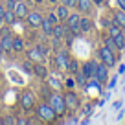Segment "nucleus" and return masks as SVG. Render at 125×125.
Listing matches in <instances>:
<instances>
[{"instance_id":"1","label":"nucleus","mask_w":125,"mask_h":125,"mask_svg":"<svg viewBox=\"0 0 125 125\" xmlns=\"http://www.w3.org/2000/svg\"><path fill=\"white\" fill-rule=\"evenodd\" d=\"M48 101H50L52 109L57 112V116H62V114L66 112V103H64V96H59V94H50V98H48Z\"/></svg>"},{"instance_id":"2","label":"nucleus","mask_w":125,"mask_h":125,"mask_svg":"<svg viewBox=\"0 0 125 125\" xmlns=\"http://www.w3.org/2000/svg\"><path fill=\"white\" fill-rule=\"evenodd\" d=\"M37 116L42 121H53L55 118H57V112L52 109L50 103H41V105L37 107Z\"/></svg>"},{"instance_id":"3","label":"nucleus","mask_w":125,"mask_h":125,"mask_svg":"<svg viewBox=\"0 0 125 125\" xmlns=\"http://www.w3.org/2000/svg\"><path fill=\"white\" fill-rule=\"evenodd\" d=\"M99 59H101V62L103 64H107V66H114L116 64V55H114V52L110 50V48H107V46H101L99 48Z\"/></svg>"},{"instance_id":"4","label":"nucleus","mask_w":125,"mask_h":125,"mask_svg":"<svg viewBox=\"0 0 125 125\" xmlns=\"http://www.w3.org/2000/svg\"><path fill=\"white\" fill-rule=\"evenodd\" d=\"M20 107H22L24 110H31L35 107V96H33V92L24 90V92L20 94Z\"/></svg>"},{"instance_id":"5","label":"nucleus","mask_w":125,"mask_h":125,"mask_svg":"<svg viewBox=\"0 0 125 125\" xmlns=\"http://www.w3.org/2000/svg\"><path fill=\"white\" fill-rule=\"evenodd\" d=\"M64 103H66V109H70V110H77L81 107V101H79L77 94L72 92V90L64 94Z\"/></svg>"},{"instance_id":"6","label":"nucleus","mask_w":125,"mask_h":125,"mask_svg":"<svg viewBox=\"0 0 125 125\" xmlns=\"http://www.w3.org/2000/svg\"><path fill=\"white\" fill-rule=\"evenodd\" d=\"M79 20L81 17L77 13H70V17L66 19V30H70L72 33H79Z\"/></svg>"},{"instance_id":"7","label":"nucleus","mask_w":125,"mask_h":125,"mask_svg":"<svg viewBox=\"0 0 125 125\" xmlns=\"http://www.w3.org/2000/svg\"><path fill=\"white\" fill-rule=\"evenodd\" d=\"M94 77L98 79L99 83H107V79H109V66H107V64H98V66H96V74H94Z\"/></svg>"},{"instance_id":"8","label":"nucleus","mask_w":125,"mask_h":125,"mask_svg":"<svg viewBox=\"0 0 125 125\" xmlns=\"http://www.w3.org/2000/svg\"><path fill=\"white\" fill-rule=\"evenodd\" d=\"M42 19L44 17L41 15L39 11H28V15H26V20H28V24H30L31 28H41Z\"/></svg>"},{"instance_id":"9","label":"nucleus","mask_w":125,"mask_h":125,"mask_svg":"<svg viewBox=\"0 0 125 125\" xmlns=\"http://www.w3.org/2000/svg\"><path fill=\"white\" fill-rule=\"evenodd\" d=\"M96 66H98V62H96V61H86L85 64H83V70H81V74L85 75L86 79L94 77V74H96Z\"/></svg>"},{"instance_id":"10","label":"nucleus","mask_w":125,"mask_h":125,"mask_svg":"<svg viewBox=\"0 0 125 125\" xmlns=\"http://www.w3.org/2000/svg\"><path fill=\"white\" fill-rule=\"evenodd\" d=\"M13 11L17 13V19H26V15H28V6H26V2L17 0V4H15V8H13Z\"/></svg>"},{"instance_id":"11","label":"nucleus","mask_w":125,"mask_h":125,"mask_svg":"<svg viewBox=\"0 0 125 125\" xmlns=\"http://www.w3.org/2000/svg\"><path fill=\"white\" fill-rule=\"evenodd\" d=\"M33 74H35L37 77H41V79H46L48 77V68L44 66L42 62H35V64H33Z\"/></svg>"},{"instance_id":"12","label":"nucleus","mask_w":125,"mask_h":125,"mask_svg":"<svg viewBox=\"0 0 125 125\" xmlns=\"http://www.w3.org/2000/svg\"><path fill=\"white\" fill-rule=\"evenodd\" d=\"M28 59H30L31 62H42V61H44V55L41 53V50L35 46L33 50H30V52H28Z\"/></svg>"},{"instance_id":"13","label":"nucleus","mask_w":125,"mask_h":125,"mask_svg":"<svg viewBox=\"0 0 125 125\" xmlns=\"http://www.w3.org/2000/svg\"><path fill=\"white\" fill-rule=\"evenodd\" d=\"M55 13H57L59 20H66L68 17H70V8L64 6V4H59L57 8H55Z\"/></svg>"},{"instance_id":"14","label":"nucleus","mask_w":125,"mask_h":125,"mask_svg":"<svg viewBox=\"0 0 125 125\" xmlns=\"http://www.w3.org/2000/svg\"><path fill=\"white\" fill-rule=\"evenodd\" d=\"M68 55H66V52H61V53H57L55 55V66L57 68H66V64H68Z\"/></svg>"},{"instance_id":"15","label":"nucleus","mask_w":125,"mask_h":125,"mask_svg":"<svg viewBox=\"0 0 125 125\" xmlns=\"http://www.w3.org/2000/svg\"><path fill=\"white\" fill-rule=\"evenodd\" d=\"M92 0H77V4H75V8L79 9L81 13H88L90 9H92Z\"/></svg>"},{"instance_id":"16","label":"nucleus","mask_w":125,"mask_h":125,"mask_svg":"<svg viewBox=\"0 0 125 125\" xmlns=\"http://www.w3.org/2000/svg\"><path fill=\"white\" fill-rule=\"evenodd\" d=\"M92 30V20L88 19V17H81V20H79V31H83V33H86V31Z\"/></svg>"},{"instance_id":"17","label":"nucleus","mask_w":125,"mask_h":125,"mask_svg":"<svg viewBox=\"0 0 125 125\" xmlns=\"http://www.w3.org/2000/svg\"><path fill=\"white\" fill-rule=\"evenodd\" d=\"M66 26H61V24H53V31H52V35H53V39H61L64 33H66Z\"/></svg>"},{"instance_id":"18","label":"nucleus","mask_w":125,"mask_h":125,"mask_svg":"<svg viewBox=\"0 0 125 125\" xmlns=\"http://www.w3.org/2000/svg\"><path fill=\"white\" fill-rule=\"evenodd\" d=\"M2 46H4V53H11L13 52V37H2Z\"/></svg>"},{"instance_id":"19","label":"nucleus","mask_w":125,"mask_h":125,"mask_svg":"<svg viewBox=\"0 0 125 125\" xmlns=\"http://www.w3.org/2000/svg\"><path fill=\"white\" fill-rule=\"evenodd\" d=\"M17 22V13L13 11V9H6V13H4V24H15Z\"/></svg>"},{"instance_id":"20","label":"nucleus","mask_w":125,"mask_h":125,"mask_svg":"<svg viewBox=\"0 0 125 125\" xmlns=\"http://www.w3.org/2000/svg\"><path fill=\"white\" fill-rule=\"evenodd\" d=\"M26 42H24L22 37H13V52H24Z\"/></svg>"},{"instance_id":"21","label":"nucleus","mask_w":125,"mask_h":125,"mask_svg":"<svg viewBox=\"0 0 125 125\" xmlns=\"http://www.w3.org/2000/svg\"><path fill=\"white\" fill-rule=\"evenodd\" d=\"M41 28H42V33H46V35H52V31H53V22H52L50 19H42V22H41Z\"/></svg>"},{"instance_id":"22","label":"nucleus","mask_w":125,"mask_h":125,"mask_svg":"<svg viewBox=\"0 0 125 125\" xmlns=\"http://www.w3.org/2000/svg\"><path fill=\"white\" fill-rule=\"evenodd\" d=\"M66 70L70 72V74H77V72H79V64H77V61H75V59H68Z\"/></svg>"},{"instance_id":"23","label":"nucleus","mask_w":125,"mask_h":125,"mask_svg":"<svg viewBox=\"0 0 125 125\" xmlns=\"http://www.w3.org/2000/svg\"><path fill=\"white\" fill-rule=\"evenodd\" d=\"M114 22L120 24L121 28H125V11H118V13H114Z\"/></svg>"},{"instance_id":"24","label":"nucleus","mask_w":125,"mask_h":125,"mask_svg":"<svg viewBox=\"0 0 125 125\" xmlns=\"http://www.w3.org/2000/svg\"><path fill=\"white\" fill-rule=\"evenodd\" d=\"M114 42H116L118 50H125V35L123 33H120V35L114 37Z\"/></svg>"},{"instance_id":"25","label":"nucleus","mask_w":125,"mask_h":125,"mask_svg":"<svg viewBox=\"0 0 125 125\" xmlns=\"http://www.w3.org/2000/svg\"><path fill=\"white\" fill-rule=\"evenodd\" d=\"M121 30H123V28H121L120 24L114 22L112 26L109 28V35H110V37H116V35H120V33H121Z\"/></svg>"},{"instance_id":"26","label":"nucleus","mask_w":125,"mask_h":125,"mask_svg":"<svg viewBox=\"0 0 125 125\" xmlns=\"http://www.w3.org/2000/svg\"><path fill=\"white\" fill-rule=\"evenodd\" d=\"M105 46L107 48H110V50H112V52H116L118 50V46H116V42H114V37H107V39H105Z\"/></svg>"},{"instance_id":"27","label":"nucleus","mask_w":125,"mask_h":125,"mask_svg":"<svg viewBox=\"0 0 125 125\" xmlns=\"http://www.w3.org/2000/svg\"><path fill=\"white\" fill-rule=\"evenodd\" d=\"M22 68L26 70V74H33V64H31V61H30V59H28V61L22 64Z\"/></svg>"},{"instance_id":"28","label":"nucleus","mask_w":125,"mask_h":125,"mask_svg":"<svg viewBox=\"0 0 125 125\" xmlns=\"http://www.w3.org/2000/svg\"><path fill=\"white\" fill-rule=\"evenodd\" d=\"M61 4L68 6V8H75V4H77V0H59Z\"/></svg>"},{"instance_id":"29","label":"nucleus","mask_w":125,"mask_h":125,"mask_svg":"<svg viewBox=\"0 0 125 125\" xmlns=\"http://www.w3.org/2000/svg\"><path fill=\"white\" fill-rule=\"evenodd\" d=\"M0 121H2V123H4V125H13V123H15V118L4 116V118H2V120H0Z\"/></svg>"},{"instance_id":"30","label":"nucleus","mask_w":125,"mask_h":125,"mask_svg":"<svg viewBox=\"0 0 125 125\" xmlns=\"http://www.w3.org/2000/svg\"><path fill=\"white\" fill-rule=\"evenodd\" d=\"M48 19H50V20H52V22H53V24H57V22H59V17H57V13H55V11H50V15H48Z\"/></svg>"},{"instance_id":"31","label":"nucleus","mask_w":125,"mask_h":125,"mask_svg":"<svg viewBox=\"0 0 125 125\" xmlns=\"http://www.w3.org/2000/svg\"><path fill=\"white\" fill-rule=\"evenodd\" d=\"M8 35H11V31H9V28H0V37H8Z\"/></svg>"},{"instance_id":"32","label":"nucleus","mask_w":125,"mask_h":125,"mask_svg":"<svg viewBox=\"0 0 125 125\" xmlns=\"http://www.w3.org/2000/svg\"><path fill=\"white\" fill-rule=\"evenodd\" d=\"M17 4V0H6V9H13Z\"/></svg>"},{"instance_id":"33","label":"nucleus","mask_w":125,"mask_h":125,"mask_svg":"<svg viewBox=\"0 0 125 125\" xmlns=\"http://www.w3.org/2000/svg\"><path fill=\"white\" fill-rule=\"evenodd\" d=\"M64 85H66L68 88H74V86H75V81H74V79H66V83H64Z\"/></svg>"},{"instance_id":"34","label":"nucleus","mask_w":125,"mask_h":125,"mask_svg":"<svg viewBox=\"0 0 125 125\" xmlns=\"http://www.w3.org/2000/svg\"><path fill=\"white\" fill-rule=\"evenodd\" d=\"M15 123H19V125H24V123H28V120H26V118H19V120H15Z\"/></svg>"},{"instance_id":"35","label":"nucleus","mask_w":125,"mask_h":125,"mask_svg":"<svg viewBox=\"0 0 125 125\" xmlns=\"http://www.w3.org/2000/svg\"><path fill=\"white\" fill-rule=\"evenodd\" d=\"M118 6H120L121 11H125V0H118Z\"/></svg>"},{"instance_id":"36","label":"nucleus","mask_w":125,"mask_h":125,"mask_svg":"<svg viewBox=\"0 0 125 125\" xmlns=\"http://www.w3.org/2000/svg\"><path fill=\"white\" fill-rule=\"evenodd\" d=\"M4 13H6V6H0V17H4Z\"/></svg>"},{"instance_id":"37","label":"nucleus","mask_w":125,"mask_h":125,"mask_svg":"<svg viewBox=\"0 0 125 125\" xmlns=\"http://www.w3.org/2000/svg\"><path fill=\"white\" fill-rule=\"evenodd\" d=\"M90 112H92V109H90V107H86V109H85V114H86V116H90Z\"/></svg>"},{"instance_id":"38","label":"nucleus","mask_w":125,"mask_h":125,"mask_svg":"<svg viewBox=\"0 0 125 125\" xmlns=\"http://www.w3.org/2000/svg\"><path fill=\"white\" fill-rule=\"evenodd\" d=\"M4 53V46H2V37H0V55Z\"/></svg>"},{"instance_id":"39","label":"nucleus","mask_w":125,"mask_h":125,"mask_svg":"<svg viewBox=\"0 0 125 125\" xmlns=\"http://www.w3.org/2000/svg\"><path fill=\"white\" fill-rule=\"evenodd\" d=\"M4 26V17H0V28Z\"/></svg>"},{"instance_id":"40","label":"nucleus","mask_w":125,"mask_h":125,"mask_svg":"<svg viewBox=\"0 0 125 125\" xmlns=\"http://www.w3.org/2000/svg\"><path fill=\"white\" fill-rule=\"evenodd\" d=\"M92 2H94V4H101L103 0H92Z\"/></svg>"},{"instance_id":"41","label":"nucleus","mask_w":125,"mask_h":125,"mask_svg":"<svg viewBox=\"0 0 125 125\" xmlns=\"http://www.w3.org/2000/svg\"><path fill=\"white\" fill-rule=\"evenodd\" d=\"M50 2H53V4H55V2H59V0H50Z\"/></svg>"}]
</instances>
